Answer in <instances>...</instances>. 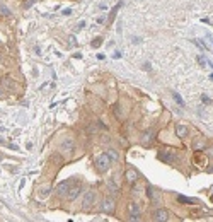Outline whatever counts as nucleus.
<instances>
[{
  "label": "nucleus",
  "mask_w": 213,
  "mask_h": 222,
  "mask_svg": "<svg viewBox=\"0 0 213 222\" xmlns=\"http://www.w3.org/2000/svg\"><path fill=\"white\" fill-rule=\"evenodd\" d=\"M111 162H112V159L109 157V154H101L99 157L96 159V169L99 171V173H106L109 168H111Z\"/></svg>",
  "instance_id": "obj_1"
},
{
  "label": "nucleus",
  "mask_w": 213,
  "mask_h": 222,
  "mask_svg": "<svg viewBox=\"0 0 213 222\" xmlns=\"http://www.w3.org/2000/svg\"><path fill=\"white\" fill-rule=\"evenodd\" d=\"M96 191H92V190H87L84 193V198H82V208L84 210H91L92 205L96 203Z\"/></svg>",
  "instance_id": "obj_2"
},
{
  "label": "nucleus",
  "mask_w": 213,
  "mask_h": 222,
  "mask_svg": "<svg viewBox=\"0 0 213 222\" xmlns=\"http://www.w3.org/2000/svg\"><path fill=\"white\" fill-rule=\"evenodd\" d=\"M128 212H130V220H140V207L136 202L128 203Z\"/></svg>",
  "instance_id": "obj_3"
},
{
  "label": "nucleus",
  "mask_w": 213,
  "mask_h": 222,
  "mask_svg": "<svg viewBox=\"0 0 213 222\" xmlns=\"http://www.w3.org/2000/svg\"><path fill=\"white\" fill-rule=\"evenodd\" d=\"M74 178L72 180H67V181H62L58 185V195L60 196H67V193H68V190H70V186H72V183H74Z\"/></svg>",
  "instance_id": "obj_4"
},
{
  "label": "nucleus",
  "mask_w": 213,
  "mask_h": 222,
  "mask_svg": "<svg viewBox=\"0 0 213 222\" xmlns=\"http://www.w3.org/2000/svg\"><path fill=\"white\" fill-rule=\"evenodd\" d=\"M169 219V212L165 210V208H157V210L154 212V220L157 222H165Z\"/></svg>",
  "instance_id": "obj_5"
},
{
  "label": "nucleus",
  "mask_w": 213,
  "mask_h": 222,
  "mask_svg": "<svg viewBox=\"0 0 213 222\" xmlns=\"http://www.w3.org/2000/svg\"><path fill=\"white\" fill-rule=\"evenodd\" d=\"M80 193V183H75V185L70 186L68 193H67V200H75Z\"/></svg>",
  "instance_id": "obj_6"
},
{
  "label": "nucleus",
  "mask_w": 213,
  "mask_h": 222,
  "mask_svg": "<svg viewBox=\"0 0 213 222\" xmlns=\"http://www.w3.org/2000/svg\"><path fill=\"white\" fill-rule=\"evenodd\" d=\"M102 210L107 212V214H112V212H114V200H112V198H104V202H102Z\"/></svg>",
  "instance_id": "obj_7"
},
{
  "label": "nucleus",
  "mask_w": 213,
  "mask_h": 222,
  "mask_svg": "<svg viewBox=\"0 0 213 222\" xmlns=\"http://www.w3.org/2000/svg\"><path fill=\"white\" fill-rule=\"evenodd\" d=\"M188 133H189V128H188V127H184V125H176V135H177V137L184 138Z\"/></svg>",
  "instance_id": "obj_8"
},
{
  "label": "nucleus",
  "mask_w": 213,
  "mask_h": 222,
  "mask_svg": "<svg viewBox=\"0 0 213 222\" xmlns=\"http://www.w3.org/2000/svg\"><path fill=\"white\" fill-rule=\"evenodd\" d=\"M126 180L130 181V183H135V181L138 180V173L135 169H128L126 171Z\"/></svg>",
  "instance_id": "obj_9"
},
{
  "label": "nucleus",
  "mask_w": 213,
  "mask_h": 222,
  "mask_svg": "<svg viewBox=\"0 0 213 222\" xmlns=\"http://www.w3.org/2000/svg\"><path fill=\"white\" fill-rule=\"evenodd\" d=\"M160 159L165 161V162H172L174 161V154L169 152V150H164V152H160Z\"/></svg>",
  "instance_id": "obj_10"
},
{
  "label": "nucleus",
  "mask_w": 213,
  "mask_h": 222,
  "mask_svg": "<svg viewBox=\"0 0 213 222\" xmlns=\"http://www.w3.org/2000/svg\"><path fill=\"white\" fill-rule=\"evenodd\" d=\"M107 188H109V191H111V193H114V195H116V193H119V186L114 183V178H111V180L107 181Z\"/></svg>",
  "instance_id": "obj_11"
},
{
  "label": "nucleus",
  "mask_w": 213,
  "mask_h": 222,
  "mask_svg": "<svg viewBox=\"0 0 213 222\" xmlns=\"http://www.w3.org/2000/svg\"><path fill=\"white\" fill-rule=\"evenodd\" d=\"M62 149H63L65 152H67V150H68V152H72V150H74V140H72V138L65 140V142L62 143Z\"/></svg>",
  "instance_id": "obj_12"
},
{
  "label": "nucleus",
  "mask_w": 213,
  "mask_h": 222,
  "mask_svg": "<svg viewBox=\"0 0 213 222\" xmlns=\"http://www.w3.org/2000/svg\"><path fill=\"white\" fill-rule=\"evenodd\" d=\"M177 202H179V203H184V205L196 203V200H194V198H188V196H184V195H179V196H177Z\"/></svg>",
  "instance_id": "obj_13"
},
{
  "label": "nucleus",
  "mask_w": 213,
  "mask_h": 222,
  "mask_svg": "<svg viewBox=\"0 0 213 222\" xmlns=\"http://www.w3.org/2000/svg\"><path fill=\"white\" fill-rule=\"evenodd\" d=\"M152 140H154V132H152V130L145 132V133H143V137H142V142H143V143H150Z\"/></svg>",
  "instance_id": "obj_14"
},
{
  "label": "nucleus",
  "mask_w": 213,
  "mask_h": 222,
  "mask_svg": "<svg viewBox=\"0 0 213 222\" xmlns=\"http://www.w3.org/2000/svg\"><path fill=\"white\" fill-rule=\"evenodd\" d=\"M194 149H196V150H205V149H206V142H205L203 138H198L196 142H194Z\"/></svg>",
  "instance_id": "obj_15"
},
{
  "label": "nucleus",
  "mask_w": 213,
  "mask_h": 222,
  "mask_svg": "<svg viewBox=\"0 0 213 222\" xmlns=\"http://www.w3.org/2000/svg\"><path fill=\"white\" fill-rule=\"evenodd\" d=\"M121 5H123V2H121V4H118V5H114V9L111 11V16H109V21H107L109 24H111V22L114 21V17H116V12H118V9H119Z\"/></svg>",
  "instance_id": "obj_16"
},
{
  "label": "nucleus",
  "mask_w": 213,
  "mask_h": 222,
  "mask_svg": "<svg viewBox=\"0 0 213 222\" xmlns=\"http://www.w3.org/2000/svg\"><path fill=\"white\" fill-rule=\"evenodd\" d=\"M172 97H174V101H176L179 106H184V101H182V97H181V94H177V92H174L172 94Z\"/></svg>",
  "instance_id": "obj_17"
},
{
  "label": "nucleus",
  "mask_w": 213,
  "mask_h": 222,
  "mask_svg": "<svg viewBox=\"0 0 213 222\" xmlns=\"http://www.w3.org/2000/svg\"><path fill=\"white\" fill-rule=\"evenodd\" d=\"M50 190H51V186H43L41 191H39V196H48Z\"/></svg>",
  "instance_id": "obj_18"
},
{
  "label": "nucleus",
  "mask_w": 213,
  "mask_h": 222,
  "mask_svg": "<svg viewBox=\"0 0 213 222\" xmlns=\"http://www.w3.org/2000/svg\"><path fill=\"white\" fill-rule=\"evenodd\" d=\"M101 45H102V38H101V36H97L96 39L92 41V48H99Z\"/></svg>",
  "instance_id": "obj_19"
},
{
  "label": "nucleus",
  "mask_w": 213,
  "mask_h": 222,
  "mask_svg": "<svg viewBox=\"0 0 213 222\" xmlns=\"http://www.w3.org/2000/svg\"><path fill=\"white\" fill-rule=\"evenodd\" d=\"M68 46H70V48H75V46H77V39H75L74 34L68 38Z\"/></svg>",
  "instance_id": "obj_20"
},
{
  "label": "nucleus",
  "mask_w": 213,
  "mask_h": 222,
  "mask_svg": "<svg viewBox=\"0 0 213 222\" xmlns=\"http://www.w3.org/2000/svg\"><path fill=\"white\" fill-rule=\"evenodd\" d=\"M147 195H148V198H152V200L155 202V195H154V188H147Z\"/></svg>",
  "instance_id": "obj_21"
},
{
  "label": "nucleus",
  "mask_w": 213,
  "mask_h": 222,
  "mask_svg": "<svg viewBox=\"0 0 213 222\" xmlns=\"http://www.w3.org/2000/svg\"><path fill=\"white\" fill-rule=\"evenodd\" d=\"M0 9H2V14H4V16H10V11H9L5 5H0Z\"/></svg>",
  "instance_id": "obj_22"
},
{
  "label": "nucleus",
  "mask_w": 213,
  "mask_h": 222,
  "mask_svg": "<svg viewBox=\"0 0 213 222\" xmlns=\"http://www.w3.org/2000/svg\"><path fill=\"white\" fill-rule=\"evenodd\" d=\"M107 154H109V157H111L112 161H118V152H114V150H109Z\"/></svg>",
  "instance_id": "obj_23"
},
{
  "label": "nucleus",
  "mask_w": 213,
  "mask_h": 222,
  "mask_svg": "<svg viewBox=\"0 0 213 222\" xmlns=\"http://www.w3.org/2000/svg\"><path fill=\"white\" fill-rule=\"evenodd\" d=\"M72 9H63V11H62V14H63V16H72Z\"/></svg>",
  "instance_id": "obj_24"
},
{
  "label": "nucleus",
  "mask_w": 213,
  "mask_h": 222,
  "mask_svg": "<svg viewBox=\"0 0 213 222\" xmlns=\"http://www.w3.org/2000/svg\"><path fill=\"white\" fill-rule=\"evenodd\" d=\"M201 101H203V103H206V104H210V103H212V99H210L208 96H205V94L201 96Z\"/></svg>",
  "instance_id": "obj_25"
},
{
  "label": "nucleus",
  "mask_w": 213,
  "mask_h": 222,
  "mask_svg": "<svg viewBox=\"0 0 213 222\" xmlns=\"http://www.w3.org/2000/svg\"><path fill=\"white\" fill-rule=\"evenodd\" d=\"M84 26H85V21H79V24H77L75 29H77V31H79V29H84Z\"/></svg>",
  "instance_id": "obj_26"
},
{
  "label": "nucleus",
  "mask_w": 213,
  "mask_h": 222,
  "mask_svg": "<svg viewBox=\"0 0 213 222\" xmlns=\"http://www.w3.org/2000/svg\"><path fill=\"white\" fill-rule=\"evenodd\" d=\"M121 57H123V53L121 51H119V50H118V51H114V55H112V58H121Z\"/></svg>",
  "instance_id": "obj_27"
},
{
  "label": "nucleus",
  "mask_w": 213,
  "mask_h": 222,
  "mask_svg": "<svg viewBox=\"0 0 213 222\" xmlns=\"http://www.w3.org/2000/svg\"><path fill=\"white\" fill-rule=\"evenodd\" d=\"M198 62H200V63H201L203 67H205V65L208 63V60H205V58H203V57H198Z\"/></svg>",
  "instance_id": "obj_28"
},
{
  "label": "nucleus",
  "mask_w": 213,
  "mask_h": 222,
  "mask_svg": "<svg viewBox=\"0 0 213 222\" xmlns=\"http://www.w3.org/2000/svg\"><path fill=\"white\" fill-rule=\"evenodd\" d=\"M32 4H34V0H29V2H27V4H26V7H31Z\"/></svg>",
  "instance_id": "obj_29"
},
{
  "label": "nucleus",
  "mask_w": 213,
  "mask_h": 222,
  "mask_svg": "<svg viewBox=\"0 0 213 222\" xmlns=\"http://www.w3.org/2000/svg\"><path fill=\"white\" fill-rule=\"evenodd\" d=\"M212 202H213V195H212Z\"/></svg>",
  "instance_id": "obj_30"
}]
</instances>
